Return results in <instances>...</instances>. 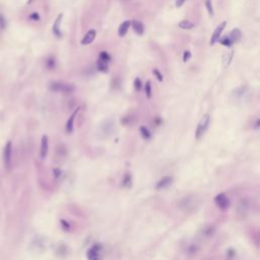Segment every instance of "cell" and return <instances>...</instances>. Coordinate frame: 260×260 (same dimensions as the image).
I'll return each mask as SVG.
<instances>
[{
	"label": "cell",
	"instance_id": "f35d334b",
	"mask_svg": "<svg viewBox=\"0 0 260 260\" xmlns=\"http://www.w3.org/2000/svg\"><path fill=\"white\" fill-rule=\"evenodd\" d=\"M255 127L256 128H259L260 127V119H258L257 121L255 122Z\"/></svg>",
	"mask_w": 260,
	"mask_h": 260
},
{
	"label": "cell",
	"instance_id": "d6986e66",
	"mask_svg": "<svg viewBox=\"0 0 260 260\" xmlns=\"http://www.w3.org/2000/svg\"><path fill=\"white\" fill-rule=\"evenodd\" d=\"M98 70L101 71V72H104V73H106L108 72V70H109V66H108V62L107 61H104L102 59H100L98 61Z\"/></svg>",
	"mask_w": 260,
	"mask_h": 260
},
{
	"label": "cell",
	"instance_id": "d4e9b609",
	"mask_svg": "<svg viewBox=\"0 0 260 260\" xmlns=\"http://www.w3.org/2000/svg\"><path fill=\"white\" fill-rule=\"evenodd\" d=\"M224 46H226V47H231V46L233 45V41L231 40V38L230 37H226V38H224L222 39V40L220 41Z\"/></svg>",
	"mask_w": 260,
	"mask_h": 260
},
{
	"label": "cell",
	"instance_id": "3957f363",
	"mask_svg": "<svg viewBox=\"0 0 260 260\" xmlns=\"http://www.w3.org/2000/svg\"><path fill=\"white\" fill-rule=\"evenodd\" d=\"M11 158H12V143L11 141H7L4 146V150H3V161H4V166L7 170H10Z\"/></svg>",
	"mask_w": 260,
	"mask_h": 260
},
{
	"label": "cell",
	"instance_id": "8992f818",
	"mask_svg": "<svg viewBox=\"0 0 260 260\" xmlns=\"http://www.w3.org/2000/svg\"><path fill=\"white\" fill-rule=\"evenodd\" d=\"M226 26H227V21H223L222 24H220L216 26V29L215 30V32H213L210 39V45H215L216 42L220 41V37L222 35L223 31L225 30V28H226Z\"/></svg>",
	"mask_w": 260,
	"mask_h": 260
},
{
	"label": "cell",
	"instance_id": "4316f807",
	"mask_svg": "<svg viewBox=\"0 0 260 260\" xmlns=\"http://www.w3.org/2000/svg\"><path fill=\"white\" fill-rule=\"evenodd\" d=\"M153 72H154V76L157 77V79H158V81H163V80H164V76H163V74L161 73V71L158 70V69H154Z\"/></svg>",
	"mask_w": 260,
	"mask_h": 260
},
{
	"label": "cell",
	"instance_id": "836d02e7",
	"mask_svg": "<svg viewBox=\"0 0 260 260\" xmlns=\"http://www.w3.org/2000/svg\"><path fill=\"white\" fill-rule=\"evenodd\" d=\"M60 223H61L62 227H63V229H64L65 231H68V230H69V228H70V226H69V224H67L64 220H61Z\"/></svg>",
	"mask_w": 260,
	"mask_h": 260
},
{
	"label": "cell",
	"instance_id": "5b68a950",
	"mask_svg": "<svg viewBox=\"0 0 260 260\" xmlns=\"http://www.w3.org/2000/svg\"><path fill=\"white\" fill-rule=\"evenodd\" d=\"M51 88L55 92H70L74 90V87L71 84L63 83H51Z\"/></svg>",
	"mask_w": 260,
	"mask_h": 260
},
{
	"label": "cell",
	"instance_id": "30bf717a",
	"mask_svg": "<svg viewBox=\"0 0 260 260\" xmlns=\"http://www.w3.org/2000/svg\"><path fill=\"white\" fill-rule=\"evenodd\" d=\"M78 111H79V108H77V109L71 114V116L69 117V119L67 120V123H66V131H67L68 133H72L73 128H74V119H75V117H76L77 113H78Z\"/></svg>",
	"mask_w": 260,
	"mask_h": 260
},
{
	"label": "cell",
	"instance_id": "d6a6232c",
	"mask_svg": "<svg viewBox=\"0 0 260 260\" xmlns=\"http://www.w3.org/2000/svg\"><path fill=\"white\" fill-rule=\"evenodd\" d=\"M254 241H255L256 244H257V246L260 247V232H258L257 234H255V236H254Z\"/></svg>",
	"mask_w": 260,
	"mask_h": 260
},
{
	"label": "cell",
	"instance_id": "8d00e7d4",
	"mask_svg": "<svg viewBox=\"0 0 260 260\" xmlns=\"http://www.w3.org/2000/svg\"><path fill=\"white\" fill-rule=\"evenodd\" d=\"M185 1H186V0H176V6L177 7H181L185 3Z\"/></svg>",
	"mask_w": 260,
	"mask_h": 260
},
{
	"label": "cell",
	"instance_id": "9a60e30c",
	"mask_svg": "<svg viewBox=\"0 0 260 260\" xmlns=\"http://www.w3.org/2000/svg\"><path fill=\"white\" fill-rule=\"evenodd\" d=\"M132 26H133L134 32L136 33L137 35H142L143 32H144V26H143V25L141 24L140 21H132Z\"/></svg>",
	"mask_w": 260,
	"mask_h": 260
},
{
	"label": "cell",
	"instance_id": "4fadbf2b",
	"mask_svg": "<svg viewBox=\"0 0 260 260\" xmlns=\"http://www.w3.org/2000/svg\"><path fill=\"white\" fill-rule=\"evenodd\" d=\"M62 17H63V14H59L56 18L55 22H54L53 25V33L55 34V36L60 38L61 37V32H60V24H61V21H62Z\"/></svg>",
	"mask_w": 260,
	"mask_h": 260
},
{
	"label": "cell",
	"instance_id": "2e32d148",
	"mask_svg": "<svg viewBox=\"0 0 260 260\" xmlns=\"http://www.w3.org/2000/svg\"><path fill=\"white\" fill-rule=\"evenodd\" d=\"M248 208H249V203H248V201L246 199H242L239 201V204H238V211L239 213H245L247 212Z\"/></svg>",
	"mask_w": 260,
	"mask_h": 260
},
{
	"label": "cell",
	"instance_id": "603a6c76",
	"mask_svg": "<svg viewBox=\"0 0 260 260\" xmlns=\"http://www.w3.org/2000/svg\"><path fill=\"white\" fill-rule=\"evenodd\" d=\"M132 185V177L130 174H126L123 179V186L124 187H131Z\"/></svg>",
	"mask_w": 260,
	"mask_h": 260
},
{
	"label": "cell",
	"instance_id": "74e56055",
	"mask_svg": "<svg viewBox=\"0 0 260 260\" xmlns=\"http://www.w3.org/2000/svg\"><path fill=\"white\" fill-rule=\"evenodd\" d=\"M53 172L55 173V178H56V179H57L58 177H59V175H60V174H61L60 170H58V169H55V170L53 171Z\"/></svg>",
	"mask_w": 260,
	"mask_h": 260
},
{
	"label": "cell",
	"instance_id": "7a4b0ae2",
	"mask_svg": "<svg viewBox=\"0 0 260 260\" xmlns=\"http://www.w3.org/2000/svg\"><path fill=\"white\" fill-rule=\"evenodd\" d=\"M209 123H210V116H209V114L203 115V117L200 119L195 131V137L197 139L201 138L204 135V133L206 132L207 128L209 126Z\"/></svg>",
	"mask_w": 260,
	"mask_h": 260
},
{
	"label": "cell",
	"instance_id": "9c48e42d",
	"mask_svg": "<svg viewBox=\"0 0 260 260\" xmlns=\"http://www.w3.org/2000/svg\"><path fill=\"white\" fill-rule=\"evenodd\" d=\"M48 149H49V142L47 135H44L41 140V158H45L48 154Z\"/></svg>",
	"mask_w": 260,
	"mask_h": 260
},
{
	"label": "cell",
	"instance_id": "e575fe53",
	"mask_svg": "<svg viewBox=\"0 0 260 260\" xmlns=\"http://www.w3.org/2000/svg\"><path fill=\"white\" fill-rule=\"evenodd\" d=\"M30 18L33 19V21H39V19H40V15H39L37 12H34L30 15Z\"/></svg>",
	"mask_w": 260,
	"mask_h": 260
},
{
	"label": "cell",
	"instance_id": "d590c367",
	"mask_svg": "<svg viewBox=\"0 0 260 260\" xmlns=\"http://www.w3.org/2000/svg\"><path fill=\"white\" fill-rule=\"evenodd\" d=\"M235 255H236L235 250H233V249H229V250H228V253H227L228 257H234Z\"/></svg>",
	"mask_w": 260,
	"mask_h": 260
},
{
	"label": "cell",
	"instance_id": "484cf974",
	"mask_svg": "<svg viewBox=\"0 0 260 260\" xmlns=\"http://www.w3.org/2000/svg\"><path fill=\"white\" fill-rule=\"evenodd\" d=\"M141 87H142V83H141V80L139 77H136V78L134 79V88L136 90L137 92H139L141 90Z\"/></svg>",
	"mask_w": 260,
	"mask_h": 260
},
{
	"label": "cell",
	"instance_id": "f1b7e54d",
	"mask_svg": "<svg viewBox=\"0 0 260 260\" xmlns=\"http://www.w3.org/2000/svg\"><path fill=\"white\" fill-rule=\"evenodd\" d=\"M206 8L208 10V13L212 15L213 14V8H212V1L211 0H206Z\"/></svg>",
	"mask_w": 260,
	"mask_h": 260
},
{
	"label": "cell",
	"instance_id": "f546056e",
	"mask_svg": "<svg viewBox=\"0 0 260 260\" xmlns=\"http://www.w3.org/2000/svg\"><path fill=\"white\" fill-rule=\"evenodd\" d=\"M6 28V21L5 18L0 14V30H4Z\"/></svg>",
	"mask_w": 260,
	"mask_h": 260
},
{
	"label": "cell",
	"instance_id": "cb8c5ba5",
	"mask_svg": "<svg viewBox=\"0 0 260 260\" xmlns=\"http://www.w3.org/2000/svg\"><path fill=\"white\" fill-rule=\"evenodd\" d=\"M144 91H145V95L147 98H150L151 97V83L150 81H146L145 83V87H144Z\"/></svg>",
	"mask_w": 260,
	"mask_h": 260
},
{
	"label": "cell",
	"instance_id": "52a82bcc",
	"mask_svg": "<svg viewBox=\"0 0 260 260\" xmlns=\"http://www.w3.org/2000/svg\"><path fill=\"white\" fill-rule=\"evenodd\" d=\"M215 234V227L213 225H205L200 231V235L205 239L211 238Z\"/></svg>",
	"mask_w": 260,
	"mask_h": 260
},
{
	"label": "cell",
	"instance_id": "e0dca14e",
	"mask_svg": "<svg viewBox=\"0 0 260 260\" xmlns=\"http://www.w3.org/2000/svg\"><path fill=\"white\" fill-rule=\"evenodd\" d=\"M233 55H234V51L233 50H231V51H228L225 53V55H224V58H223V63L225 65V67H227L230 65L231 63V61L233 59Z\"/></svg>",
	"mask_w": 260,
	"mask_h": 260
},
{
	"label": "cell",
	"instance_id": "1f68e13d",
	"mask_svg": "<svg viewBox=\"0 0 260 260\" xmlns=\"http://www.w3.org/2000/svg\"><path fill=\"white\" fill-rule=\"evenodd\" d=\"M47 66L49 68H53L54 66H55V61H54L53 58H49V59L47 60Z\"/></svg>",
	"mask_w": 260,
	"mask_h": 260
},
{
	"label": "cell",
	"instance_id": "7402d4cb",
	"mask_svg": "<svg viewBox=\"0 0 260 260\" xmlns=\"http://www.w3.org/2000/svg\"><path fill=\"white\" fill-rule=\"evenodd\" d=\"M198 251V246L196 244H189V246L187 247V254L188 255H194L197 253Z\"/></svg>",
	"mask_w": 260,
	"mask_h": 260
},
{
	"label": "cell",
	"instance_id": "ba28073f",
	"mask_svg": "<svg viewBox=\"0 0 260 260\" xmlns=\"http://www.w3.org/2000/svg\"><path fill=\"white\" fill-rule=\"evenodd\" d=\"M172 183H173V178L170 176H166L164 178H162V179L158 182L156 185V189H158V190L165 189L167 187H169Z\"/></svg>",
	"mask_w": 260,
	"mask_h": 260
},
{
	"label": "cell",
	"instance_id": "8fae6325",
	"mask_svg": "<svg viewBox=\"0 0 260 260\" xmlns=\"http://www.w3.org/2000/svg\"><path fill=\"white\" fill-rule=\"evenodd\" d=\"M100 250H101V246L99 245H95L92 246L91 249H88L87 251V258L91 259V260H96L99 258V253H100Z\"/></svg>",
	"mask_w": 260,
	"mask_h": 260
},
{
	"label": "cell",
	"instance_id": "277c9868",
	"mask_svg": "<svg viewBox=\"0 0 260 260\" xmlns=\"http://www.w3.org/2000/svg\"><path fill=\"white\" fill-rule=\"evenodd\" d=\"M215 202L220 209L222 210H226L230 206V200H229L228 196L225 193H220L215 197Z\"/></svg>",
	"mask_w": 260,
	"mask_h": 260
},
{
	"label": "cell",
	"instance_id": "4dcf8cb0",
	"mask_svg": "<svg viewBox=\"0 0 260 260\" xmlns=\"http://www.w3.org/2000/svg\"><path fill=\"white\" fill-rule=\"evenodd\" d=\"M190 57H191V52H190V51H185L184 52V55H183V61L184 62H187L190 59Z\"/></svg>",
	"mask_w": 260,
	"mask_h": 260
},
{
	"label": "cell",
	"instance_id": "5bb4252c",
	"mask_svg": "<svg viewBox=\"0 0 260 260\" xmlns=\"http://www.w3.org/2000/svg\"><path fill=\"white\" fill-rule=\"evenodd\" d=\"M130 24H131L130 21H125L120 25L119 29H118V34L120 37H124L127 34L128 29H129V26H130Z\"/></svg>",
	"mask_w": 260,
	"mask_h": 260
},
{
	"label": "cell",
	"instance_id": "ffe728a7",
	"mask_svg": "<svg viewBox=\"0 0 260 260\" xmlns=\"http://www.w3.org/2000/svg\"><path fill=\"white\" fill-rule=\"evenodd\" d=\"M179 26L183 30H191V29L194 28V24L192 21H187V19H184V21H182L179 22Z\"/></svg>",
	"mask_w": 260,
	"mask_h": 260
},
{
	"label": "cell",
	"instance_id": "44dd1931",
	"mask_svg": "<svg viewBox=\"0 0 260 260\" xmlns=\"http://www.w3.org/2000/svg\"><path fill=\"white\" fill-rule=\"evenodd\" d=\"M139 130H140V134L142 135L143 138H144V139H150L151 133H150V131L147 129L145 126H140Z\"/></svg>",
	"mask_w": 260,
	"mask_h": 260
},
{
	"label": "cell",
	"instance_id": "6da1fadb",
	"mask_svg": "<svg viewBox=\"0 0 260 260\" xmlns=\"http://www.w3.org/2000/svg\"><path fill=\"white\" fill-rule=\"evenodd\" d=\"M198 204V200L196 197L194 196H186L183 199L180 200L179 202V207L181 210L185 212L187 211H192L194 208H196V205Z\"/></svg>",
	"mask_w": 260,
	"mask_h": 260
},
{
	"label": "cell",
	"instance_id": "ac0fdd59",
	"mask_svg": "<svg viewBox=\"0 0 260 260\" xmlns=\"http://www.w3.org/2000/svg\"><path fill=\"white\" fill-rule=\"evenodd\" d=\"M241 36H242L241 31H240L239 29H234L231 32L230 36L229 37L231 38V40L233 41V43H235V42H238L240 39H241Z\"/></svg>",
	"mask_w": 260,
	"mask_h": 260
},
{
	"label": "cell",
	"instance_id": "83f0119b",
	"mask_svg": "<svg viewBox=\"0 0 260 260\" xmlns=\"http://www.w3.org/2000/svg\"><path fill=\"white\" fill-rule=\"evenodd\" d=\"M100 59H102V60H104V61H110V59H111V57H110V55L109 54H108L107 52H105V51H103V52H101L100 53Z\"/></svg>",
	"mask_w": 260,
	"mask_h": 260
},
{
	"label": "cell",
	"instance_id": "7c38bea8",
	"mask_svg": "<svg viewBox=\"0 0 260 260\" xmlns=\"http://www.w3.org/2000/svg\"><path fill=\"white\" fill-rule=\"evenodd\" d=\"M95 38H96V31L95 30H90L87 34H85V36L83 37V41H81V44L83 45L91 44V43L94 42Z\"/></svg>",
	"mask_w": 260,
	"mask_h": 260
}]
</instances>
